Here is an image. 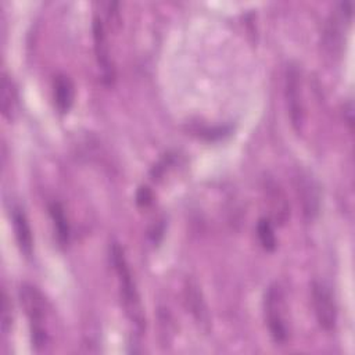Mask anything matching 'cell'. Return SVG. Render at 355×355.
<instances>
[{
    "instance_id": "cell-4",
    "label": "cell",
    "mask_w": 355,
    "mask_h": 355,
    "mask_svg": "<svg viewBox=\"0 0 355 355\" xmlns=\"http://www.w3.org/2000/svg\"><path fill=\"white\" fill-rule=\"evenodd\" d=\"M284 96L293 128L300 132L304 123V101L301 94V73L295 64L290 62L286 68Z\"/></svg>"
},
{
    "instance_id": "cell-10",
    "label": "cell",
    "mask_w": 355,
    "mask_h": 355,
    "mask_svg": "<svg viewBox=\"0 0 355 355\" xmlns=\"http://www.w3.org/2000/svg\"><path fill=\"white\" fill-rule=\"evenodd\" d=\"M265 191H266V198L270 207V214L273 219L279 223H284L288 215V202L287 198L283 193V190L279 187L276 182L272 179L266 180L265 183Z\"/></svg>"
},
{
    "instance_id": "cell-14",
    "label": "cell",
    "mask_w": 355,
    "mask_h": 355,
    "mask_svg": "<svg viewBox=\"0 0 355 355\" xmlns=\"http://www.w3.org/2000/svg\"><path fill=\"white\" fill-rule=\"evenodd\" d=\"M12 323V306L6 290L1 291V331L7 334Z\"/></svg>"
},
{
    "instance_id": "cell-7",
    "label": "cell",
    "mask_w": 355,
    "mask_h": 355,
    "mask_svg": "<svg viewBox=\"0 0 355 355\" xmlns=\"http://www.w3.org/2000/svg\"><path fill=\"white\" fill-rule=\"evenodd\" d=\"M183 298H184V305L187 311L191 313L193 319L198 324V327L208 333L211 327V316L207 306V302L204 300L202 291L198 286V283L194 279H186L184 286H183Z\"/></svg>"
},
{
    "instance_id": "cell-6",
    "label": "cell",
    "mask_w": 355,
    "mask_h": 355,
    "mask_svg": "<svg viewBox=\"0 0 355 355\" xmlns=\"http://www.w3.org/2000/svg\"><path fill=\"white\" fill-rule=\"evenodd\" d=\"M312 304L319 326L326 331L334 330L337 323L336 302L329 287L320 282L312 283Z\"/></svg>"
},
{
    "instance_id": "cell-15",
    "label": "cell",
    "mask_w": 355,
    "mask_h": 355,
    "mask_svg": "<svg viewBox=\"0 0 355 355\" xmlns=\"http://www.w3.org/2000/svg\"><path fill=\"white\" fill-rule=\"evenodd\" d=\"M153 201V193L147 186H140L136 193V202L140 207H147Z\"/></svg>"
},
{
    "instance_id": "cell-5",
    "label": "cell",
    "mask_w": 355,
    "mask_h": 355,
    "mask_svg": "<svg viewBox=\"0 0 355 355\" xmlns=\"http://www.w3.org/2000/svg\"><path fill=\"white\" fill-rule=\"evenodd\" d=\"M93 43H94V54L97 65L101 71V79L104 85L110 86L115 80V67L110 55V46L107 40V32L103 18L98 14L93 17Z\"/></svg>"
},
{
    "instance_id": "cell-11",
    "label": "cell",
    "mask_w": 355,
    "mask_h": 355,
    "mask_svg": "<svg viewBox=\"0 0 355 355\" xmlns=\"http://www.w3.org/2000/svg\"><path fill=\"white\" fill-rule=\"evenodd\" d=\"M0 104H1V112L4 118L12 119L17 112V104H18V96L17 89L14 86V82L11 78L3 72L1 73V83H0Z\"/></svg>"
},
{
    "instance_id": "cell-3",
    "label": "cell",
    "mask_w": 355,
    "mask_h": 355,
    "mask_svg": "<svg viewBox=\"0 0 355 355\" xmlns=\"http://www.w3.org/2000/svg\"><path fill=\"white\" fill-rule=\"evenodd\" d=\"M286 301L283 290L279 284H270L263 297L265 320L269 327L270 337L276 344H284L288 338V322L286 316Z\"/></svg>"
},
{
    "instance_id": "cell-2",
    "label": "cell",
    "mask_w": 355,
    "mask_h": 355,
    "mask_svg": "<svg viewBox=\"0 0 355 355\" xmlns=\"http://www.w3.org/2000/svg\"><path fill=\"white\" fill-rule=\"evenodd\" d=\"M21 304L29 320L31 341L36 352H42L50 343L49 330L46 327L47 304L43 294L32 284L24 283L19 287Z\"/></svg>"
},
{
    "instance_id": "cell-1",
    "label": "cell",
    "mask_w": 355,
    "mask_h": 355,
    "mask_svg": "<svg viewBox=\"0 0 355 355\" xmlns=\"http://www.w3.org/2000/svg\"><path fill=\"white\" fill-rule=\"evenodd\" d=\"M111 262L118 276L119 294L123 302L125 312L130 319V322L137 327V330L141 331L146 322H144L143 308L140 302V295H139L135 279L132 276V272L129 269L123 248L118 243H114L111 247Z\"/></svg>"
},
{
    "instance_id": "cell-8",
    "label": "cell",
    "mask_w": 355,
    "mask_h": 355,
    "mask_svg": "<svg viewBox=\"0 0 355 355\" xmlns=\"http://www.w3.org/2000/svg\"><path fill=\"white\" fill-rule=\"evenodd\" d=\"M11 222L19 250L26 258H29L33 251V237L28 218L19 207H14L11 209Z\"/></svg>"
},
{
    "instance_id": "cell-13",
    "label": "cell",
    "mask_w": 355,
    "mask_h": 355,
    "mask_svg": "<svg viewBox=\"0 0 355 355\" xmlns=\"http://www.w3.org/2000/svg\"><path fill=\"white\" fill-rule=\"evenodd\" d=\"M257 234L261 241V245L266 251H273L276 248V236H275L270 219L259 218L257 223Z\"/></svg>"
},
{
    "instance_id": "cell-9",
    "label": "cell",
    "mask_w": 355,
    "mask_h": 355,
    "mask_svg": "<svg viewBox=\"0 0 355 355\" xmlns=\"http://www.w3.org/2000/svg\"><path fill=\"white\" fill-rule=\"evenodd\" d=\"M53 96L57 110L61 114H65L69 111L73 103L75 96V86L71 78L67 73H57L53 80Z\"/></svg>"
},
{
    "instance_id": "cell-12",
    "label": "cell",
    "mask_w": 355,
    "mask_h": 355,
    "mask_svg": "<svg viewBox=\"0 0 355 355\" xmlns=\"http://www.w3.org/2000/svg\"><path fill=\"white\" fill-rule=\"evenodd\" d=\"M49 214L51 216V220L54 223L57 240L61 245H65L69 241V234H71V227L68 223V219L65 216L64 208L60 202L53 201L49 204Z\"/></svg>"
}]
</instances>
